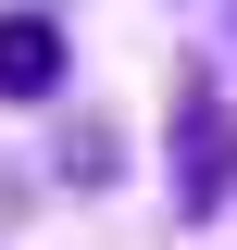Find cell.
Instances as JSON below:
<instances>
[{"instance_id": "2", "label": "cell", "mask_w": 237, "mask_h": 250, "mask_svg": "<svg viewBox=\"0 0 237 250\" xmlns=\"http://www.w3.org/2000/svg\"><path fill=\"white\" fill-rule=\"evenodd\" d=\"M0 100H62V25L50 13H0Z\"/></svg>"}, {"instance_id": "1", "label": "cell", "mask_w": 237, "mask_h": 250, "mask_svg": "<svg viewBox=\"0 0 237 250\" xmlns=\"http://www.w3.org/2000/svg\"><path fill=\"white\" fill-rule=\"evenodd\" d=\"M175 213H225L237 200V113H225V88H175Z\"/></svg>"}]
</instances>
